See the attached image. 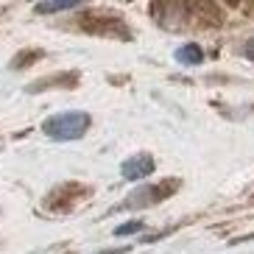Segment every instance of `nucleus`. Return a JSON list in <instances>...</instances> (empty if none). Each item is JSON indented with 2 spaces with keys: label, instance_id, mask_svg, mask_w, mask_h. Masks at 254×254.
I'll return each instance as SVG.
<instances>
[{
  "label": "nucleus",
  "instance_id": "1",
  "mask_svg": "<svg viewBox=\"0 0 254 254\" xmlns=\"http://www.w3.org/2000/svg\"><path fill=\"white\" fill-rule=\"evenodd\" d=\"M87 128H90V115L87 112H62L42 123V131L51 140H78V137H84Z\"/></svg>",
  "mask_w": 254,
  "mask_h": 254
},
{
  "label": "nucleus",
  "instance_id": "2",
  "mask_svg": "<svg viewBox=\"0 0 254 254\" xmlns=\"http://www.w3.org/2000/svg\"><path fill=\"white\" fill-rule=\"evenodd\" d=\"M151 171H154V159H151L148 154H137V157L126 159V162H123V168H120V173H123L126 179H131V182L145 179Z\"/></svg>",
  "mask_w": 254,
  "mask_h": 254
},
{
  "label": "nucleus",
  "instance_id": "3",
  "mask_svg": "<svg viewBox=\"0 0 254 254\" xmlns=\"http://www.w3.org/2000/svg\"><path fill=\"white\" fill-rule=\"evenodd\" d=\"M165 195V187H142L137 193H131L126 198V204H120L118 209H137V207H148V204L159 201Z\"/></svg>",
  "mask_w": 254,
  "mask_h": 254
},
{
  "label": "nucleus",
  "instance_id": "4",
  "mask_svg": "<svg viewBox=\"0 0 254 254\" xmlns=\"http://www.w3.org/2000/svg\"><path fill=\"white\" fill-rule=\"evenodd\" d=\"M176 59H179L182 64H198V62L204 59V53H201L198 45H185V48L176 51Z\"/></svg>",
  "mask_w": 254,
  "mask_h": 254
},
{
  "label": "nucleus",
  "instance_id": "5",
  "mask_svg": "<svg viewBox=\"0 0 254 254\" xmlns=\"http://www.w3.org/2000/svg\"><path fill=\"white\" fill-rule=\"evenodd\" d=\"M67 8H75V0H59V3H39L37 11H39V14H53V11H67Z\"/></svg>",
  "mask_w": 254,
  "mask_h": 254
},
{
  "label": "nucleus",
  "instance_id": "6",
  "mask_svg": "<svg viewBox=\"0 0 254 254\" xmlns=\"http://www.w3.org/2000/svg\"><path fill=\"white\" fill-rule=\"evenodd\" d=\"M134 232H142L140 221H131V224H126V226H118V229H115V235H118V238H123V235H134Z\"/></svg>",
  "mask_w": 254,
  "mask_h": 254
},
{
  "label": "nucleus",
  "instance_id": "7",
  "mask_svg": "<svg viewBox=\"0 0 254 254\" xmlns=\"http://www.w3.org/2000/svg\"><path fill=\"white\" fill-rule=\"evenodd\" d=\"M243 53H246L249 59L254 62V39H249V42H246V48H243Z\"/></svg>",
  "mask_w": 254,
  "mask_h": 254
},
{
  "label": "nucleus",
  "instance_id": "8",
  "mask_svg": "<svg viewBox=\"0 0 254 254\" xmlns=\"http://www.w3.org/2000/svg\"><path fill=\"white\" fill-rule=\"evenodd\" d=\"M101 254H120V252H101Z\"/></svg>",
  "mask_w": 254,
  "mask_h": 254
}]
</instances>
